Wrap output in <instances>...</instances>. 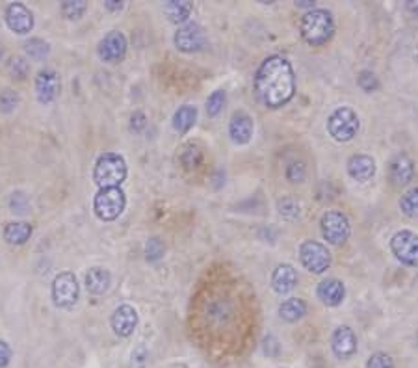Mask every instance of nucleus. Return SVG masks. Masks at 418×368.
Wrapping results in <instances>:
<instances>
[{
  "label": "nucleus",
  "instance_id": "nucleus-1",
  "mask_svg": "<svg viewBox=\"0 0 418 368\" xmlns=\"http://www.w3.org/2000/svg\"><path fill=\"white\" fill-rule=\"evenodd\" d=\"M255 95L266 108H281L296 93V76L292 64L283 56H268L255 73Z\"/></svg>",
  "mask_w": 418,
  "mask_h": 368
},
{
  "label": "nucleus",
  "instance_id": "nucleus-2",
  "mask_svg": "<svg viewBox=\"0 0 418 368\" xmlns=\"http://www.w3.org/2000/svg\"><path fill=\"white\" fill-rule=\"evenodd\" d=\"M299 32L307 45L310 47H324L327 45L331 38L335 35V19L331 11L314 8L301 17L299 23Z\"/></svg>",
  "mask_w": 418,
  "mask_h": 368
},
{
  "label": "nucleus",
  "instance_id": "nucleus-3",
  "mask_svg": "<svg viewBox=\"0 0 418 368\" xmlns=\"http://www.w3.org/2000/svg\"><path fill=\"white\" fill-rule=\"evenodd\" d=\"M127 179V162L117 153H103L97 159L93 171V180L100 190L120 188L121 183Z\"/></svg>",
  "mask_w": 418,
  "mask_h": 368
},
{
  "label": "nucleus",
  "instance_id": "nucleus-4",
  "mask_svg": "<svg viewBox=\"0 0 418 368\" xmlns=\"http://www.w3.org/2000/svg\"><path fill=\"white\" fill-rule=\"evenodd\" d=\"M359 115L348 106H340L333 110L327 117V130L337 142H349L354 139L359 132Z\"/></svg>",
  "mask_w": 418,
  "mask_h": 368
},
{
  "label": "nucleus",
  "instance_id": "nucleus-5",
  "mask_svg": "<svg viewBox=\"0 0 418 368\" xmlns=\"http://www.w3.org/2000/svg\"><path fill=\"white\" fill-rule=\"evenodd\" d=\"M124 207H127V197L121 188H103L95 195L93 210L97 218L103 222H114L115 218H120Z\"/></svg>",
  "mask_w": 418,
  "mask_h": 368
},
{
  "label": "nucleus",
  "instance_id": "nucleus-6",
  "mask_svg": "<svg viewBox=\"0 0 418 368\" xmlns=\"http://www.w3.org/2000/svg\"><path fill=\"white\" fill-rule=\"evenodd\" d=\"M320 231L327 244L342 246L352 234V225L342 210H327L320 219Z\"/></svg>",
  "mask_w": 418,
  "mask_h": 368
},
{
  "label": "nucleus",
  "instance_id": "nucleus-7",
  "mask_svg": "<svg viewBox=\"0 0 418 368\" xmlns=\"http://www.w3.org/2000/svg\"><path fill=\"white\" fill-rule=\"evenodd\" d=\"M299 260L310 274H324L325 270L331 266V253L324 244L316 240H305L299 246Z\"/></svg>",
  "mask_w": 418,
  "mask_h": 368
},
{
  "label": "nucleus",
  "instance_id": "nucleus-8",
  "mask_svg": "<svg viewBox=\"0 0 418 368\" xmlns=\"http://www.w3.org/2000/svg\"><path fill=\"white\" fill-rule=\"evenodd\" d=\"M390 251L405 266H418V234L413 231H398L390 238Z\"/></svg>",
  "mask_w": 418,
  "mask_h": 368
},
{
  "label": "nucleus",
  "instance_id": "nucleus-9",
  "mask_svg": "<svg viewBox=\"0 0 418 368\" xmlns=\"http://www.w3.org/2000/svg\"><path fill=\"white\" fill-rule=\"evenodd\" d=\"M175 47L180 52L192 54V52H199L207 45V34L204 28L197 23H185L179 26V30L175 32Z\"/></svg>",
  "mask_w": 418,
  "mask_h": 368
},
{
  "label": "nucleus",
  "instance_id": "nucleus-10",
  "mask_svg": "<svg viewBox=\"0 0 418 368\" xmlns=\"http://www.w3.org/2000/svg\"><path fill=\"white\" fill-rule=\"evenodd\" d=\"M79 281L75 274L71 272H62L54 277L52 283V299L58 307H71L79 301Z\"/></svg>",
  "mask_w": 418,
  "mask_h": 368
},
{
  "label": "nucleus",
  "instance_id": "nucleus-11",
  "mask_svg": "<svg viewBox=\"0 0 418 368\" xmlns=\"http://www.w3.org/2000/svg\"><path fill=\"white\" fill-rule=\"evenodd\" d=\"M127 54V38L123 32L112 30L99 43L100 60L106 64H120Z\"/></svg>",
  "mask_w": 418,
  "mask_h": 368
},
{
  "label": "nucleus",
  "instance_id": "nucleus-12",
  "mask_svg": "<svg viewBox=\"0 0 418 368\" xmlns=\"http://www.w3.org/2000/svg\"><path fill=\"white\" fill-rule=\"evenodd\" d=\"M6 25L11 32L25 35L34 28V16L25 4L13 2L6 8Z\"/></svg>",
  "mask_w": 418,
  "mask_h": 368
},
{
  "label": "nucleus",
  "instance_id": "nucleus-13",
  "mask_svg": "<svg viewBox=\"0 0 418 368\" xmlns=\"http://www.w3.org/2000/svg\"><path fill=\"white\" fill-rule=\"evenodd\" d=\"M331 348H333L335 355L342 361L354 357L357 353V335L354 329L349 326H340L335 329L333 337H331Z\"/></svg>",
  "mask_w": 418,
  "mask_h": 368
},
{
  "label": "nucleus",
  "instance_id": "nucleus-14",
  "mask_svg": "<svg viewBox=\"0 0 418 368\" xmlns=\"http://www.w3.org/2000/svg\"><path fill=\"white\" fill-rule=\"evenodd\" d=\"M60 93V76L52 69H43L35 76V95L41 105H49Z\"/></svg>",
  "mask_w": 418,
  "mask_h": 368
},
{
  "label": "nucleus",
  "instance_id": "nucleus-15",
  "mask_svg": "<svg viewBox=\"0 0 418 368\" xmlns=\"http://www.w3.org/2000/svg\"><path fill=\"white\" fill-rule=\"evenodd\" d=\"M138 326V313L132 305H120L112 314V329L120 337H130Z\"/></svg>",
  "mask_w": 418,
  "mask_h": 368
},
{
  "label": "nucleus",
  "instance_id": "nucleus-16",
  "mask_svg": "<svg viewBox=\"0 0 418 368\" xmlns=\"http://www.w3.org/2000/svg\"><path fill=\"white\" fill-rule=\"evenodd\" d=\"M388 177H390V183L394 186H405V184L411 183L414 177L413 160L409 159L405 153L396 154L390 160V166H388Z\"/></svg>",
  "mask_w": 418,
  "mask_h": 368
},
{
  "label": "nucleus",
  "instance_id": "nucleus-17",
  "mask_svg": "<svg viewBox=\"0 0 418 368\" xmlns=\"http://www.w3.org/2000/svg\"><path fill=\"white\" fill-rule=\"evenodd\" d=\"M253 120L245 112H234L229 123V136L236 145L249 144V139L253 136Z\"/></svg>",
  "mask_w": 418,
  "mask_h": 368
},
{
  "label": "nucleus",
  "instance_id": "nucleus-18",
  "mask_svg": "<svg viewBox=\"0 0 418 368\" xmlns=\"http://www.w3.org/2000/svg\"><path fill=\"white\" fill-rule=\"evenodd\" d=\"M298 284V274L292 264H279L277 268L274 270L272 274V289L274 292H277L279 296H284V294H290L296 289Z\"/></svg>",
  "mask_w": 418,
  "mask_h": 368
},
{
  "label": "nucleus",
  "instance_id": "nucleus-19",
  "mask_svg": "<svg viewBox=\"0 0 418 368\" xmlns=\"http://www.w3.org/2000/svg\"><path fill=\"white\" fill-rule=\"evenodd\" d=\"M316 294H318L320 301L327 305V307H339L344 301V298H346V287H344V283L339 281V279H324L318 284Z\"/></svg>",
  "mask_w": 418,
  "mask_h": 368
},
{
  "label": "nucleus",
  "instance_id": "nucleus-20",
  "mask_svg": "<svg viewBox=\"0 0 418 368\" xmlns=\"http://www.w3.org/2000/svg\"><path fill=\"white\" fill-rule=\"evenodd\" d=\"M348 173L359 183H366L376 175V162L368 154H354L348 160Z\"/></svg>",
  "mask_w": 418,
  "mask_h": 368
},
{
  "label": "nucleus",
  "instance_id": "nucleus-21",
  "mask_svg": "<svg viewBox=\"0 0 418 368\" xmlns=\"http://www.w3.org/2000/svg\"><path fill=\"white\" fill-rule=\"evenodd\" d=\"M110 281H112V275H110L108 270L95 266L86 274V289L90 294L99 296V294H105L108 290Z\"/></svg>",
  "mask_w": 418,
  "mask_h": 368
},
{
  "label": "nucleus",
  "instance_id": "nucleus-22",
  "mask_svg": "<svg viewBox=\"0 0 418 368\" xmlns=\"http://www.w3.org/2000/svg\"><path fill=\"white\" fill-rule=\"evenodd\" d=\"M32 225L28 222H10L4 227V240L11 246L26 244L32 236Z\"/></svg>",
  "mask_w": 418,
  "mask_h": 368
},
{
  "label": "nucleus",
  "instance_id": "nucleus-23",
  "mask_svg": "<svg viewBox=\"0 0 418 368\" xmlns=\"http://www.w3.org/2000/svg\"><path fill=\"white\" fill-rule=\"evenodd\" d=\"M307 314V304L301 298H290L284 299L283 304L279 305V316L284 322H298Z\"/></svg>",
  "mask_w": 418,
  "mask_h": 368
},
{
  "label": "nucleus",
  "instance_id": "nucleus-24",
  "mask_svg": "<svg viewBox=\"0 0 418 368\" xmlns=\"http://www.w3.org/2000/svg\"><path fill=\"white\" fill-rule=\"evenodd\" d=\"M166 16L170 17L171 23L175 25H185L188 23L192 11H194V6L192 2H185V0H171L168 4H164Z\"/></svg>",
  "mask_w": 418,
  "mask_h": 368
},
{
  "label": "nucleus",
  "instance_id": "nucleus-25",
  "mask_svg": "<svg viewBox=\"0 0 418 368\" xmlns=\"http://www.w3.org/2000/svg\"><path fill=\"white\" fill-rule=\"evenodd\" d=\"M195 120H197V108H195V106H180L173 115V129L177 130L179 134H186V132L195 125Z\"/></svg>",
  "mask_w": 418,
  "mask_h": 368
},
{
  "label": "nucleus",
  "instance_id": "nucleus-26",
  "mask_svg": "<svg viewBox=\"0 0 418 368\" xmlns=\"http://www.w3.org/2000/svg\"><path fill=\"white\" fill-rule=\"evenodd\" d=\"M25 52L32 60H45L50 52V47L47 41L40 40V38H32L25 43Z\"/></svg>",
  "mask_w": 418,
  "mask_h": 368
},
{
  "label": "nucleus",
  "instance_id": "nucleus-27",
  "mask_svg": "<svg viewBox=\"0 0 418 368\" xmlns=\"http://www.w3.org/2000/svg\"><path fill=\"white\" fill-rule=\"evenodd\" d=\"M400 209L409 218H418V186L407 190L405 194L400 197Z\"/></svg>",
  "mask_w": 418,
  "mask_h": 368
},
{
  "label": "nucleus",
  "instance_id": "nucleus-28",
  "mask_svg": "<svg viewBox=\"0 0 418 368\" xmlns=\"http://www.w3.org/2000/svg\"><path fill=\"white\" fill-rule=\"evenodd\" d=\"M203 162V151L194 144H188L180 153V164L185 166V169H195Z\"/></svg>",
  "mask_w": 418,
  "mask_h": 368
},
{
  "label": "nucleus",
  "instance_id": "nucleus-29",
  "mask_svg": "<svg viewBox=\"0 0 418 368\" xmlns=\"http://www.w3.org/2000/svg\"><path fill=\"white\" fill-rule=\"evenodd\" d=\"M277 209L279 214L286 219H296L301 214V207H299V203L294 197H283V200H279Z\"/></svg>",
  "mask_w": 418,
  "mask_h": 368
},
{
  "label": "nucleus",
  "instance_id": "nucleus-30",
  "mask_svg": "<svg viewBox=\"0 0 418 368\" xmlns=\"http://www.w3.org/2000/svg\"><path fill=\"white\" fill-rule=\"evenodd\" d=\"M19 100L21 97L17 91L6 88V90L0 91V112L2 114H10V112H13L19 106Z\"/></svg>",
  "mask_w": 418,
  "mask_h": 368
},
{
  "label": "nucleus",
  "instance_id": "nucleus-31",
  "mask_svg": "<svg viewBox=\"0 0 418 368\" xmlns=\"http://www.w3.org/2000/svg\"><path fill=\"white\" fill-rule=\"evenodd\" d=\"M8 73H10L13 79L25 80L26 76H28V73H30V65H28V62H26L25 58L16 56V58H11V60L8 62Z\"/></svg>",
  "mask_w": 418,
  "mask_h": 368
},
{
  "label": "nucleus",
  "instance_id": "nucleus-32",
  "mask_svg": "<svg viewBox=\"0 0 418 368\" xmlns=\"http://www.w3.org/2000/svg\"><path fill=\"white\" fill-rule=\"evenodd\" d=\"M86 8H88V4H86L84 0H65L64 4H62V13L67 19H80V17L84 16Z\"/></svg>",
  "mask_w": 418,
  "mask_h": 368
},
{
  "label": "nucleus",
  "instance_id": "nucleus-33",
  "mask_svg": "<svg viewBox=\"0 0 418 368\" xmlns=\"http://www.w3.org/2000/svg\"><path fill=\"white\" fill-rule=\"evenodd\" d=\"M225 100H227V95H225L223 90H216L214 93L210 95L207 99V114H209V117H216L223 110Z\"/></svg>",
  "mask_w": 418,
  "mask_h": 368
},
{
  "label": "nucleus",
  "instance_id": "nucleus-34",
  "mask_svg": "<svg viewBox=\"0 0 418 368\" xmlns=\"http://www.w3.org/2000/svg\"><path fill=\"white\" fill-rule=\"evenodd\" d=\"M166 253V246L164 242L158 238V236H151L145 244V255H147V260L155 263V260L162 259Z\"/></svg>",
  "mask_w": 418,
  "mask_h": 368
},
{
  "label": "nucleus",
  "instance_id": "nucleus-35",
  "mask_svg": "<svg viewBox=\"0 0 418 368\" xmlns=\"http://www.w3.org/2000/svg\"><path fill=\"white\" fill-rule=\"evenodd\" d=\"M357 84L359 88L366 93H372V91L379 90V80L378 76L373 75L372 71H361L357 76Z\"/></svg>",
  "mask_w": 418,
  "mask_h": 368
},
{
  "label": "nucleus",
  "instance_id": "nucleus-36",
  "mask_svg": "<svg viewBox=\"0 0 418 368\" xmlns=\"http://www.w3.org/2000/svg\"><path fill=\"white\" fill-rule=\"evenodd\" d=\"M28 207H30V200L25 192H13L10 197V210L16 212V214H25L28 212Z\"/></svg>",
  "mask_w": 418,
  "mask_h": 368
},
{
  "label": "nucleus",
  "instance_id": "nucleus-37",
  "mask_svg": "<svg viewBox=\"0 0 418 368\" xmlns=\"http://www.w3.org/2000/svg\"><path fill=\"white\" fill-rule=\"evenodd\" d=\"M366 368H394L393 357L385 352H376L368 357Z\"/></svg>",
  "mask_w": 418,
  "mask_h": 368
},
{
  "label": "nucleus",
  "instance_id": "nucleus-38",
  "mask_svg": "<svg viewBox=\"0 0 418 368\" xmlns=\"http://www.w3.org/2000/svg\"><path fill=\"white\" fill-rule=\"evenodd\" d=\"M305 175H307V169H305L303 162H292L286 168V179L290 183H303Z\"/></svg>",
  "mask_w": 418,
  "mask_h": 368
},
{
  "label": "nucleus",
  "instance_id": "nucleus-39",
  "mask_svg": "<svg viewBox=\"0 0 418 368\" xmlns=\"http://www.w3.org/2000/svg\"><path fill=\"white\" fill-rule=\"evenodd\" d=\"M147 357H149L147 348H145L144 344H139L138 348H136L134 352H132V357H130L129 368H145V364H147Z\"/></svg>",
  "mask_w": 418,
  "mask_h": 368
},
{
  "label": "nucleus",
  "instance_id": "nucleus-40",
  "mask_svg": "<svg viewBox=\"0 0 418 368\" xmlns=\"http://www.w3.org/2000/svg\"><path fill=\"white\" fill-rule=\"evenodd\" d=\"M145 127H147V117H145L144 112H134L130 115V130L132 132H141Z\"/></svg>",
  "mask_w": 418,
  "mask_h": 368
},
{
  "label": "nucleus",
  "instance_id": "nucleus-41",
  "mask_svg": "<svg viewBox=\"0 0 418 368\" xmlns=\"http://www.w3.org/2000/svg\"><path fill=\"white\" fill-rule=\"evenodd\" d=\"M11 361V348L4 340H0V368L8 367Z\"/></svg>",
  "mask_w": 418,
  "mask_h": 368
},
{
  "label": "nucleus",
  "instance_id": "nucleus-42",
  "mask_svg": "<svg viewBox=\"0 0 418 368\" xmlns=\"http://www.w3.org/2000/svg\"><path fill=\"white\" fill-rule=\"evenodd\" d=\"M123 2L121 0H108V2H105V8L108 11H121L123 10Z\"/></svg>",
  "mask_w": 418,
  "mask_h": 368
},
{
  "label": "nucleus",
  "instance_id": "nucleus-43",
  "mask_svg": "<svg viewBox=\"0 0 418 368\" xmlns=\"http://www.w3.org/2000/svg\"><path fill=\"white\" fill-rule=\"evenodd\" d=\"M296 6H298V8H310V10H314L313 0H299V2H296Z\"/></svg>",
  "mask_w": 418,
  "mask_h": 368
},
{
  "label": "nucleus",
  "instance_id": "nucleus-44",
  "mask_svg": "<svg viewBox=\"0 0 418 368\" xmlns=\"http://www.w3.org/2000/svg\"><path fill=\"white\" fill-rule=\"evenodd\" d=\"M407 10L411 11L414 17H418V2H413V0H411V2H407Z\"/></svg>",
  "mask_w": 418,
  "mask_h": 368
},
{
  "label": "nucleus",
  "instance_id": "nucleus-45",
  "mask_svg": "<svg viewBox=\"0 0 418 368\" xmlns=\"http://www.w3.org/2000/svg\"><path fill=\"white\" fill-rule=\"evenodd\" d=\"M2 54H4V49H2V45H0V58H2Z\"/></svg>",
  "mask_w": 418,
  "mask_h": 368
}]
</instances>
